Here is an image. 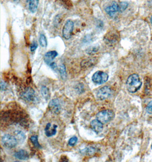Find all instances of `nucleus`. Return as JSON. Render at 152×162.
Instances as JSON below:
<instances>
[{"mask_svg":"<svg viewBox=\"0 0 152 162\" xmlns=\"http://www.w3.org/2000/svg\"><path fill=\"white\" fill-rule=\"evenodd\" d=\"M142 84L143 83L137 74H132L127 79V90L132 93L137 92L141 88Z\"/></svg>","mask_w":152,"mask_h":162,"instance_id":"nucleus-1","label":"nucleus"},{"mask_svg":"<svg viewBox=\"0 0 152 162\" xmlns=\"http://www.w3.org/2000/svg\"><path fill=\"white\" fill-rule=\"evenodd\" d=\"M114 112L110 109L104 110L99 112L96 115V119L103 124H107L114 118Z\"/></svg>","mask_w":152,"mask_h":162,"instance_id":"nucleus-2","label":"nucleus"},{"mask_svg":"<svg viewBox=\"0 0 152 162\" xmlns=\"http://www.w3.org/2000/svg\"><path fill=\"white\" fill-rule=\"evenodd\" d=\"M119 40V35L118 33L114 31H108L104 35V41L109 46H114L118 42Z\"/></svg>","mask_w":152,"mask_h":162,"instance_id":"nucleus-3","label":"nucleus"},{"mask_svg":"<svg viewBox=\"0 0 152 162\" xmlns=\"http://www.w3.org/2000/svg\"><path fill=\"white\" fill-rule=\"evenodd\" d=\"M2 143L4 147L8 149H12L15 147L18 143L16 137L10 134H5L2 137Z\"/></svg>","mask_w":152,"mask_h":162,"instance_id":"nucleus-4","label":"nucleus"},{"mask_svg":"<svg viewBox=\"0 0 152 162\" xmlns=\"http://www.w3.org/2000/svg\"><path fill=\"white\" fill-rule=\"evenodd\" d=\"M108 75L107 73L99 71L93 74L92 77V80L94 83L101 85L108 81Z\"/></svg>","mask_w":152,"mask_h":162,"instance_id":"nucleus-5","label":"nucleus"},{"mask_svg":"<svg viewBox=\"0 0 152 162\" xmlns=\"http://www.w3.org/2000/svg\"><path fill=\"white\" fill-rule=\"evenodd\" d=\"M74 27V23L71 20L69 19L66 22L62 30V35L64 38L68 40L71 38Z\"/></svg>","mask_w":152,"mask_h":162,"instance_id":"nucleus-6","label":"nucleus"},{"mask_svg":"<svg viewBox=\"0 0 152 162\" xmlns=\"http://www.w3.org/2000/svg\"><path fill=\"white\" fill-rule=\"evenodd\" d=\"M22 98L25 101L32 102L36 100V97L35 94L34 90L30 87H29L24 90L21 93Z\"/></svg>","mask_w":152,"mask_h":162,"instance_id":"nucleus-7","label":"nucleus"},{"mask_svg":"<svg viewBox=\"0 0 152 162\" xmlns=\"http://www.w3.org/2000/svg\"><path fill=\"white\" fill-rule=\"evenodd\" d=\"M111 94H112V90L110 86H105L102 87L98 90L97 97L100 100H104L110 97Z\"/></svg>","mask_w":152,"mask_h":162,"instance_id":"nucleus-8","label":"nucleus"},{"mask_svg":"<svg viewBox=\"0 0 152 162\" xmlns=\"http://www.w3.org/2000/svg\"><path fill=\"white\" fill-rule=\"evenodd\" d=\"M105 11L110 17H114L116 13L120 12L119 4L116 2H113L111 5L106 7Z\"/></svg>","mask_w":152,"mask_h":162,"instance_id":"nucleus-9","label":"nucleus"},{"mask_svg":"<svg viewBox=\"0 0 152 162\" xmlns=\"http://www.w3.org/2000/svg\"><path fill=\"white\" fill-rule=\"evenodd\" d=\"M49 107L51 112L54 114H58L61 110V105L58 99L51 100Z\"/></svg>","mask_w":152,"mask_h":162,"instance_id":"nucleus-10","label":"nucleus"},{"mask_svg":"<svg viewBox=\"0 0 152 162\" xmlns=\"http://www.w3.org/2000/svg\"><path fill=\"white\" fill-rule=\"evenodd\" d=\"M56 128H57V125H52L51 123H48L45 129L46 136L48 137L55 136L56 133Z\"/></svg>","mask_w":152,"mask_h":162,"instance_id":"nucleus-11","label":"nucleus"},{"mask_svg":"<svg viewBox=\"0 0 152 162\" xmlns=\"http://www.w3.org/2000/svg\"><path fill=\"white\" fill-rule=\"evenodd\" d=\"M100 121L98 119H94L91 122V126L92 129L96 134H99L103 131V125Z\"/></svg>","mask_w":152,"mask_h":162,"instance_id":"nucleus-12","label":"nucleus"},{"mask_svg":"<svg viewBox=\"0 0 152 162\" xmlns=\"http://www.w3.org/2000/svg\"><path fill=\"white\" fill-rule=\"evenodd\" d=\"M58 54L56 51H51L47 52L45 55V62L47 65L50 64L53 62V60L58 56Z\"/></svg>","mask_w":152,"mask_h":162,"instance_id":"nucleus-13","label":"nucleus"},{"mask_svg":"<svg viewBox=\"0 0 152 162\" xmlns=\"http://www.w3.org/2000/svg\"><path fill=\"white\" fill-rule=\"evenodd\" d=\"M96 63H97V59L96 58L85 59L81 62V68L86 69L95 65Z\"/></svg>","mask_w":152,"mask_h":162,"instance_id":"nucleus-14","label":"nucleus"},{"mask_svg":"<svg viewBox=\"0 0 152 162\" xmlns=\"http://www.w3.org/2000/svg\"><path fill=\"white\" fill-rule=\"evenodd\" d=\"M14 157L19 160H27L29 158L27 152L25 150H20L14 154Z\"/></svg>","mask_w":152,"mask_h":162,"instance_id":"nucleus-15","label":"nucleus"},{"mask_svg":"<svg viewBox=\"0 0 152 162\" xmlns=\"http://www.w3.org/2000/svg\"><path fill=\"white\" fill-rule=\"evenodd\" d=\"M14 136L16 137L17 141L20 143H22L26 139V136L25 133L20 131V130H16L14 132Z\"/></svg>","mask_w":152,"mask_h":162,"instance_id":"nucleus-16","label":"nucleus"},{"mask_svg":"<svg viewBox=\"0 0 152 162\" xmlns=\"http://www.w3.org/2000/svg\"><path fill=\"white\" fill-rule=\"evenodd\" d=\"M39 0H29V9L31 13H34L37 10Z\"/></svg>","mask_w":152,"mask_h":162,"instance_id":"nucleus-17","label":"nucleus"},{"mask_svg":"<svg viewBox=\"0 0 152 162\" xmlns=\"http://www.w3.org/2000/svg\"><path fill=\"white\" fill-rule=\"evenodd\" d=\"M97 150L96 149L93 147H91V146H89V147H87L86 148H85V149L82 150L81 151V153L83 154H85V155H87V156H91L93 154L96 153Z\"/></svg>","mask_w":152,"mask_h":162,"instance_id":"nucleus-18","label":"nucleus"},{"mask_svg":"<svg viewBox=\"0 0 152 162\" xmlns=\"http://www.w3.org/2000/svg\"><path fill=\"white\" fill-rule=\"evenodd\" d=\"M41 93L43 97L46 100H48L50 97V93L49 88L46 86H42L41 89Z\"/></svg>","mask_w":152,"mask_h":162,"instance_id":"nucleus-19","label":"nucleus"},{"mask_svg":"<svg viewBox=\"0 0 152 162\" xmlns=\"http://www.w3.org/2000/svg\"><path fill=\"white\" fill-rule=\"evenodd\" d=\"M99 46L97 45V46H93L89 47L86 50V52L87 54L91 55H94L95 53H96L97 51H99Z\"/></svg>","mask_w":152,"mask_h":162,"instance_id":"nucleus-20","label":"nucleus"},{"mask_svg":"<svg viewBox=\"0 0 152 162\" xmlns=\"http://www.w3.org/2000/svg\"><path fill=\"white\" fill-rule=\"evenodd\" d=\"M30 140L36 148H38V149H41V146L40 145V144L38 142V136H31L30 138Z\"/></svg>","mask_w":152,"mask_h":162,"instance_id":"nucleus-21","label":"nucleus"},{"mask_svg":"<svg viewBox=\"0 0 152 162\" xmlns=\"http://www.w3.org/2000/svg\"><path fill=\"white\" fill-rule=\"evenodd\" d=\"M59 73H60V75L61 77L63 79H65L67 76V73H66V68H65V65L64 64H62L59 69Z\"/></svg>","mask_w":152,"mask_h":162,"instance_id":"nucleus-22","label":"nucleus"},{"mask_svg":"<svg viewBox=\"0 0 152 162\" xmlns=\"http://www.w3.org/2000/svg\"><path fill=\"white\" fill-rule=\"evenodd\" d=\"M39 42L40 45L42 47H46L47 44V39L45 35L43 34H41L40 35V37L39 39Z\"/></svg>","mask_w":152,"mask_h":162,"instance_id":"nucleus-23","label":"nucleus"},{"mask_svg":"<svg viewBox=\"0 0 152 162\" xmlns=\"http://www.w3.org/2000/svg\"><path fill=\"white\" fill-rule=\"evenodd\" d=\"M128 6V3L127 2H121L119 3V8H120V13H122L125 11Z\"/></svg>","mask_w":152,"mask_h":162,"instance_id":"nucleus-24","label":"nucleus"},{"mask_svg":"<svg viewBox=\"0 0 152 162\" xmlns=\"http://www.w3.org/2000/svg\"><path fill=\"white\" fill-rule=\"evenodd\" d=\"M59 1L66 8L69 9L72 6V2H71L70 0H59Z\"/></svg>","mask_w":152,"mask_h":162,"instance_id":"nucleus-25","label":"nucleus"},{"mask_svg":"<svg viewBox=\"0 0 152 162\" xmlns=\"http://www.w3.org/2000/svg\"><path fill=\"white\" fill-rule=\"evenodd\" d=\"M78 142V138L76 136H74L70 139L68 141V145L70 146H74Z\"/></svg>","mask_w":152,"mask_h":162,"instance_id":"nucleus-26","label":"nucleus"},{"mask_svg":"<svg viewBox=\"0 0 152 162\" xmlns=\"http://www.w3.org/2000/svg\"><path fill=\"white\" fill-rule=\"evenodd\" d=\"M146 111L149 114H152V101H150L147 105L146 107Z\"/></svg>","mask_w":152,"mask_h":162,"instance_id":"nucleus-27","label":"nucleus"},{"mask_svg":"<svg viewBox=\"0 0 152 162\" xmlns=\"http://www.w3.org/2000/svg\"><path fill=\"white\" fill-rule=\"evenodd\" d=\"M38 47V43L35 41H33L30 46V50L31 52L35 51Z\"/></svg>","mask_w":152,"mask_h":162,"instance_id":"nucleus-28","label":"nucleus"},{"mask_svg":"<svg viewBox=\"0 0 152 162\" xmlns=\"http://www.w3.org/2000/svg\"><path fill=\"white\" fill-rule=\"evenodd\" d=\"M4 88L5 89L6 88V85H5V83H3L2 82H1V90H4V89H3Z\"/></svg>","mask_w":152,"mask_h":162,"instance_id":"nucleus-29","label":"nucleus"},{"mask_svg":"<svg viewBox=\"0 0 152 162\" xmlns=\"http://www.w3.org/2000/svg\"><path fill=\"white\" fill-rule=\"evenodd\" d=\"M149 86H150L151 89H152V77L151 80H150V81L149 82Z\"/></svg>","mask_w":152,"mask_h":162,"instance_id":"nucleus-30","label":"nucleus"},{"mask_svg":"<svg viewBox=\"0 0 152 162\" xmlns=\"http://www.w3.org/2000/svg\"><path fill=\"white\" fill-rule=\"evenodd\" d=\"M13 1H14V2H16V3H18V2L20 1V0H13Z\"/></svg>","mask_w":152,"mask_h":162,"instance_id":"nucleus-31","label":"nucleus"},{"mask_svg":"<svg viewBox=\"0 0 152 162\" xmlns=\"http://www.w3.org/2000/svg\"><path fill=\"white\" fill-rule=\"evenodd\" d=\"M150 22H151V23L152 24V16L151 18H150Z\"/></svg>","mask_w":152,"mask_h":162,"instance_id":"nucleus-32","label":"nucleus"},{"mask_svg":"<svg viewBox=\"0 0 152 162\" xmlns=\"http://www.w3.org/2000/svg\"><path fill=\"white\" fill-rule=\"evenodd\" d=\"M151 149H152V145H151Z\"/></svg>","mask_w":152,"mask_h":162,"instance_id":"nucleus-33","label":"nucleus"}]
</instances>
